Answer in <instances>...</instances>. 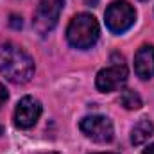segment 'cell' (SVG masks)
<instances>
[{"label":"cell","mask_w":154,"mask_h":154,"mask_svg":"<svg viewBox=\"0 0 154 154\" xmlns=\"http://www.w3.org/2000/svg\"><path fill=\"white\" fill-rule=\"evenodd\" d=\"M134 72L142 79H151L154 75V47L143 45L134 56Z\"/></svg>","instance_id":"cell-8"},{"label":"cell","mask_w":154,"mask_h":154,"mask_svg":"<svg viewBox=\"0 0 154 154\" xmlns=\"http://www.w3.org/2000/svg\"><path fill=\"white\" fill-rule=\"evenodd\" d=\"M97 154H115V152H97Z\"/></svg>","instance_id":"cell-15"},{"label":"cell","mask_w":154,"mask_h":154,"mask_svg":"<svg viewBox=\"0 0 154 154\" xmlns=\"http://www.w3.org/2000/svg\"><path fill=\"white\" fill-rule=\"evenodd\" d=\"M11 27L20 29V27H22V18H20V16H16V14H11Z\"/></svg>","instance_id":"cell-11"},{"label":"cell","mask_w":154,"mask_h":154,"mask_svg":"<svg viewBox=\"0 0 154 154\" xmlns=\"http://www.w3.org/2000/svg\"><path fill=\"white\" fill-rule=\"evenodd\" d=\"M142 154H154V143H152V145H149V147H147Z\"/></svg>","instance_id":"cell-13"},{"label":"cell","mask_w":154,"mask_h":154,"mask_svg":"<svg viewBox=\"0 0 154 154\" xmlns=\"http://www.w3.org/2000/svg\"><path fill=\"white\" fill-rule=\"evenodd\" d=\"M104 18H106V27L115 32V34H122L125 31H129L133 25H134V20H136V11L134 7L125 2V0H116L111 5H108L106 13H104Z\"/></svg>","instance_id":"cell-3"},{"label":"cell","mask_w":154,"mask_h":154,"mask_svg":"<svg viewBox=\"0 0 154 154\" xmlns=\"http://www.w3.org/2000/svg\"><path fill=\"white\" fill-rule=\"evenodd\" d=\"M63 5H65V0H39L38 9L34 13V20H32V25L38 34L45 36L57 25Z\"/></svg>","instance_id":"cell-5"},{"label":"cell","mask_w":154,"mask_h":154,"mask_svg":"<svg viewBox=\"0 0 154 154\" xmlns=\"http://www.w3.org/2000/svg\"><path fill=\"white\" fill-rule=\"evenodd\" d=\"M120 104L125 109L134 111V109H140L142 108V99H140V95L134 90H124L122 95H120Z\"/></svg>","instance_id":"cell-10"},{"label":"cell","mask_w":154,"mask_h":154,"mask_svg":"<svg viewBox=\"0 0 154 154\" xmlns=\"http://www.w3.org/2000/svg\"><path fill=\"white\" fill-rule=\"evenodd\" d=\"M81 131L93 142L97 143H108L113 140V124L108 116L102 115H91L84 116L79 124Z\"/></svg>","instance_id":"cell-6"},{"label":"cell","mask_w":154,"mask_h":154,"mask_svg":"<svg viewBox=\"0 0 154 154\" xmlns=\"http://www.w3.org/2000/svg\"><path fill=\"white\" fill-rule=\"evenodd\" d=\"M125 81H127V66L124 63V57L118 54H113L111 56V66H108L97 74L95 84L100 91L109 93V91L118 90Z\"/></svg>","instance_id":"cell-4"},{"label":"cell","mask_w":154,"mask_h":154,"mask_svg":"<svg viewBox=\"0 0 154 154\" xmlns=\"http://www.w3.org/2000/svg\"><path fill=\"white\" fill-rule=\"evenodd\" d=\"M7 97H9V95H7V90H5V88H4V86L0 84V108H2L4 104H5Z\"/></svg>","instance_id":"cell-12"},{"label":"cell","mask_w":154,"mask_h":154,"mask_svg":"<svg viewBox=\"0 0 154 154\" xmlns=\"http://www.w3.org/2000/svg\"><path fill=\"white\" fill-rule=\"evenodd\" d=\"M154 133V125L151 120L142 118L138 124H134V127L131 129V143L133 145H142L145 143Z\"/></svg>","instance_id":"cell-9"},{"label":"cell","mask_w":154,"mask_h":154,"mask_svg":"<svg viewBox=\"0 0 154 154\" xmlns=\"http://www.w3.org/2000/svg\"><path fill=\"white\" fill-rule=\"evenodd\" d=\"M86 2H88V4H91V5H95V4H97L99 0H86Z\"/></svg>","instance_id":"cell-14"},{"label":"cell","mask_w":154,"mask_h":154,"mask_svg":"<svg viewBox=\"0 0 154 154\" xmlns=\"http://www.w3.org/2000/svg\"><path fill=\"white\" fill-rule=\"evenodd\" d=\"M41 115V104L34 97H23L14 109V124L20 129H29L38 122Z\"/></svg>","instance_id":"cell-7"},{"label":"cell","mask_w":154,"mask_h":154,"mask_svg":"<svg viewBox=\"0 0 154 154\" xmlns=\"http://www.w3.org/2000/svg\"><path fill=\"white\" fill-rule=\"evenodd\" d=\"M0 74L14 84H25L34 75V61L22 47L14 43H2Z\"/></svg>","instance_id":"cell-1"},{"label":"cell","mask_w":154,"mask_h":154,"mask_svg":"<svg viewBox=\"0 0 154 154\" xmlns=\"http://www.w3.org/2000/svg\"><path fill=\"white\" fill-rule=\"evenodd\" d=\"M48 154H57V152H48Z\"/></svg>","instance_id":"cell-16"},{"label":"cell","mask_w":154,"mask_h":154,"mask_svg":"<svg viewBox=\"0 0 154 154\" xmlns=\"http://www.w3.org/2000/svg\"><path fill=\"white\" fill-rule=\"evenodd\" d=\"M100 34V29H99V23L95 20V16L88 14V13H81L74 16L68 23V29H66V39L72 47L81 48V50H86V48H91Z\"/></svg>","instance_id":"cell-2"}]
</instances>
